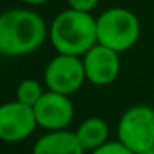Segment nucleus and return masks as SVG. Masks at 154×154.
<instances>
[{
    "label": "nucleus",
    "instance_id": "nucleus-1",
    "mask_svg": "<svg viewBox=\"0 0 154 154\" xmlns=\"http://www.w3.org/2000/svg\"><path fill=\"white\" fill-rule=\"evenodd\" d=\"M45 20L33 10L10 8L0 14V55L23 57L43 45Z\"/></svg>",
    "mask_w": 154,
    "mask_h": 154
},
{
    "label": "nucleus",
    "instance_id": "nucleus-2",
    "mask_svg": "<svg viewBox=\"0 0 154 154\" xmlns=\"http://www.w3.org/2000/svg\"><path fill=\"white\" fill-rule=\"evenodd\" d=\"M48 35L58 53L83 57L98 43L96 18L88 12L66 8L53 18Z\"/></svg>",
    "mask_w": 154,
    "mask_h": 154
},
{
    "label": "nucleus",
    "instance_id": "nucleus-3",
    "mask_svg": "<svg viewBox=\"0 0 154 154\" xmlns=\"http://www.w3.org/2000/svg\"><path fill=\"white\" fill-rule=\"evenodd\" d=\"M141 35V23L131 10L113 7L96 18L98 43L123 53L137 43Z\"/></svg>",
    "mask_w": 154,
    "mask_h": 154
},
{
    "label": "nucleus",
    "instance_id": "nucleus-4",
    "mask_svg": "<svg viewBox=\"0 0 154 154\" xmlns=\"http://www.w3.org/2000/svg\"><path fill=\"white\" fill-rule=\"evenodd\" d=\"M118 141L134 154L154 147V109L146 104L131 106L118 123Z\"/></svg>",
    "mask_w": 154,
    "mask_h": 154
},
{
    "label": "nucleus",
    "instance_id": "nucleus-5",
    "mask_svg": "<svg viewBox=\"0 0 154 154\" xmlns=\"http://www.w3.org/2000/svg\"><path fill=\"white\" fill-rule=\"evenodd\" d=\"M86 80L85 65L80 57L58 53L45 68V85L50 91L60 94H73Z\"/></svg>",
    "mask_w": 154,
    "mask_h": 154
},
{
    "label": "nucleus",
    "instance_id": "nucleus-6",
    "mask_svg": "<svg viewBox=\"0 0 154 154\" xmlns=\"http://www.w3.org/2000/svg\"><path fill=\"white\" fill-rule=\"evenodd\" d=\"M37 126V118L32 106L17 100L0 104V141L20 143L27 139Z\"/></svg>",
    "mask_w": 154,
    "mask_h": 154
},
{
    "label": "nucleus",
    "instance_id": "nucleus-7",
    "mask_svg": "<svg viewBox=\"0 0 154 154\" xmlns=\"http://www.w3.org/2000/svg\"><path fill=\"white\" fill-rule=\"evenodd\" d=\"M33 111L37 124L47 131L66 129L75 116V108L70 98L50 90L43 93L40 101L33 106Z\"/></svg>",
    "mask_w": 154,
    "mask_h": 154
},
{
    "label": "nucleus",
    "instance_id": "nucleus-8",
    "mask_svg": "<svg viewBox=\"0 0 154 154\" xmlns=\"http://www.w3.org/2000/svg\"><path fill=\"white\" fill-rule=\"evenodd\" d=\"M83 65L86 80L90 83L106 86L113 83L119 75V53L101 43H96L83 55Z\"/></svg>",
    "mask_w": 154,
    "mask_h": 154
},
{
    "label": "nucleus",
    "instance_id": "nucleus-9",
    "mask_svg": "<svg viewBox=\"0 0 154 154\" xmlns=\"http://www.w3.org/2000/svg\"><path fill=\"white\" fill-rule=\"evenodd\" d=\"M33 154H85L76 134L68 129L48 131L35 143Z\"/></svg>",
    "mask_w": 154,
    "mask_h": 154
},
{
    "label": "nucleus",
    "instance_id": "nucleus-10",
    "mask_svg": "<svg viewBox=\"0 0 154 154\" xmlns=\"http://www.w3.org/2000/svg\"><path fill=\"white\" fill-rule=\"evenodd\" d=\"M80 144L83 146L85 151H94L96 147L103 146L104 143H108L109 137V128L104 119L98 116L88 118L78 126V129L75 131Z\"/></svg>",
    "mask_w": 154,
    "mask_h": 154
},
{
    "label": "nucleus",
    "instance_id": "nucleus-11",
    "mask_svg": "<svg viewBox=\"0 0 154 154\" xmlns=\"http://www.w3.org/2000/svg\"><path fill=\"white\" fill-rule=\"evenodd\" d=\"M43 88L37 80H23L17 86V101L33 108L43 96Z\"/></svg>",
    "mask_w": 154,
    "mask_h": 154
},
{
    "label": "nucleus",
    "instance_id": "nucleus-12",
    "mask_svg": "<svg viewBox=\"0 0 154 154\" xmlns=\"http://www.w3.org/2000/svg\"><path fill=\"white\" fill-rule=\"evenodd\" d=\"M91 154H134L129 147H126L121 141H108L103 146L91 151Z\"/></svg>",
    "mask_w": 154,
    "mask_h": 154
},
{
    "label": "nucleus",
    "instance_id": "nucleus-13",
    "mask_svg": "<svg viewBox=\"0 0 154 154\" xmlns=\"http://www.w3.org/2000/svg\"><path fill=\"white\" fill-rule=\"evenodd\" d=\"M98 2L100 0H68V8L91 14V10L98 5Z\"/></svg>",
    "mask_w": 154,
    "mask_h": 154
},
{
    "label": "nucleus",
    "instance_id": "nucleus-14",
    "mask_svg": "<svg viewBox=\"0 0 154 154\" xmlns=\"http://www.w3.org/2000/svg\"><path fill=\"white\" fill-rule=\"evenodd\" d=\"M20 2H23V4H27V5H42V4L50 2V0H20Z\"/></svg>",
    "mask_w": 154,
    "mask_h": 154
},
{
    "label": "nucleus",
    "instance_id": "nucleus-15",
    "mask_svg": "<svg viewBox=\"0 0 154 154\" xmlns=\"http://www.w3.org/2000/svg\"><path fill=\"white\" fill-rule=\"evenodd\" d=\"M139 154H154V147L149 149V151H144V152H139Z\"/></svg>",
    "mask_w": 154,
    "mask_h": 154
}]
</instances>
